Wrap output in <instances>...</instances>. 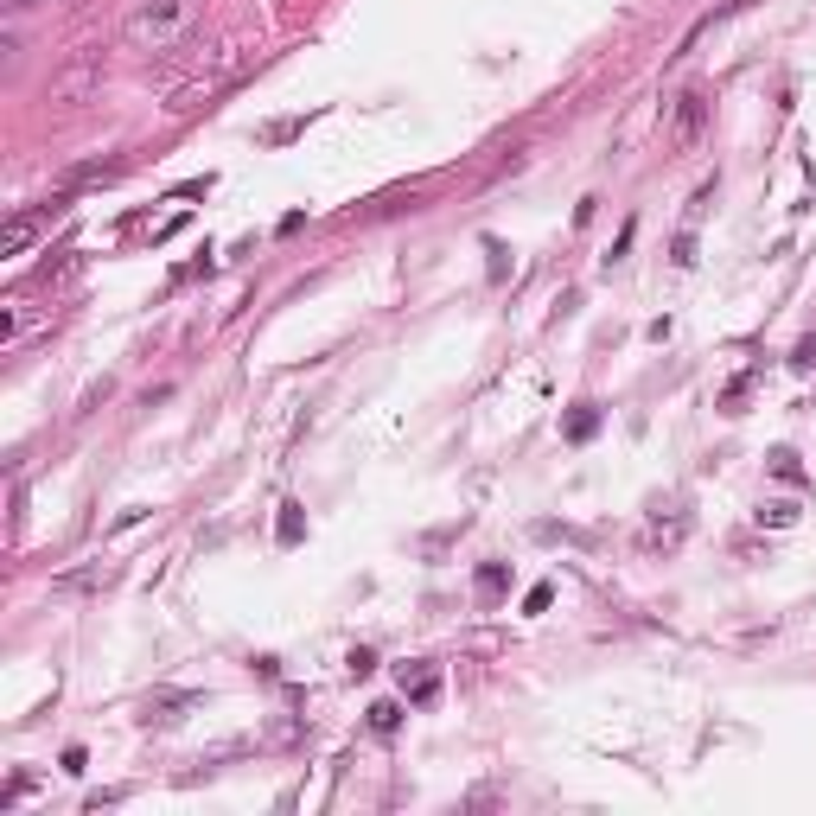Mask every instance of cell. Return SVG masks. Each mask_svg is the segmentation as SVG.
Masks as SVG:
<instances>
[{
  "label": "cell",
  "instance_id": "6da1fadb",
  "mask_svg": "<svg viewBox=\"0 0 816 816\" xmlns=\"http://www.w3.org/2000/svg\"><path fill=\"white\" fill-rule=\"evenodd\" d=\"M198 20H204V0H134L121 39L140 58H166V51H179L198 32Z\"/></svg>",
  "mask_w": 816,
  "mask_h": 816
},
{
  "label": "cell",
  "instance_id": "7a4b0ae2",
  "mask_svg": "<svg viewBox=\"0 0 816 816\" xmlns=\"http://www.w3.org/2000/svg\"><path fill=\"white\" fill-rule=\"evenodd\" d=\"M64 211H70L64 198H51V204H39V211H13V217H7V230H0V256H26V243H32L45 224H58Z\"/></svg>",
  "mask_w": 816,
  "mask_h": 816
},
{
  "label": "cell",
  "instance_id": "3957f363",
  "mask_svg": "<svg viewBox=\"0 0 816 816\" xmlns=\"http://www.w3.org/2000/svg\"><path fill=\"white\" fill-rule=\"evenodd\" d=\"M396 683H402V702H408V708H427V702L440 695V663L415 657V663H402V670H396Z\"/></svg>",
  "mask_w": 816,
  "mask_h": 816
},
{
  "label": "cell",
  "instance_id": "277c9868",
  "mask_svg": "<svg viewBox=\"0 0 816 816\" xmlns=\"http://www.w3.org/2000/svg\"><path fill=\"white\" fill-rule=\"evenodd\" d=\"M702 128H708V90H683V96H677V115H670V134L689 147Z\"/></svg>",
  "mask_w": 816,
  "mask_h": 816
},
{
  "label": "cell",
  "instance_id": "5b68a950",
  "mask_svg": "<svg viewBox=\"0 0 816 816\" xmlns=\"http://www.w3.org/2000/svg\"><path fill=\"white\" fill-rule=\"evenodd\" d=\"M593 434H600V402H574V415L561 421V440L568 447H587Z\"/></svg>",
  "mask_w": 816,
  "mask_h": 816
},
{
  "label": "cell",
  "instance_id": "8992f818",
  "mask_svg": "<svg viewBox=\"0 0 816 816\" xmlns=\"http://www.w3.org/2000/svg\"><path fill=\"white\" fill-rule=\"evenodd\" d=\"M109 580H115V568L90 561V568H77V574H58L51 587H58V593H96V587H109Z\"/></svg>",
  "mask_w": 816,
  "mask_h": 816
},
{
  "label": "cell",
  "instance_id": "52a82bcc",
  "mask_svg": "<svg viewBox=\"0 0 816 816\" xmlns=\"http://www.w3.org/2000/svg\"><path fill=\"white\" fill-rule=\"evenodd\" d=\"M472 587H479V600L491 606V600H498V593L510 587V568H504V561H479V574H472Z\"/></svg>",
  "mask_w": 816,
  "mask_h": 816
},
{
  "label": "cell",
  "instance_id": "ba28073f",
  "mask_svg": "<svg viewBox=\"0 0 816 816\" xmlns=\"http://www.w3.org/2000/svg\"><path fill=\"white\" fill-rule=\"evenodd\" d=\"M173 708H198V695H147V721H179Z\"/></svg>",
  "mask_w": 816,
  "mask_h": 816
},
{
  "label": "cell",
  "instance_id": "9c48e42d",
  "mask_svg": "<svg viewBox=\"0 0 816 816\" xmlns=\"http://www.w3.org/2000/svg\"><path fill=\"white\" fill-rule=\"evenodd\" d=\"M759 524H772V530H791V524H797V504H791V498H772V504H759Z\"/></svg>",
  "mask_w": 816,
  "mask_h": 816
},
{
  "label": "cell",
  "instance_id": "30bf717a",
  "mask_svg": "<svg viewBox=\"0 0 816 816\" xmlns=\"http://www.w3.org/2000/svg\"><path fill=\"white\" fill-rule=\"evenodd\" d=\"M396 727H402V708H396V702H377V708H370V733H396Z\"/></svg>",
  "mask_w": 816,
  "mask_h": 816
},
{
  "label": "cell",
  "instance_id": "8fae6325",
  "mask_svg": "<svg viewBox=\"0 0 816 816\" xmlns=\"http://www.w3.org/2000/svg\"><path fill=\"white\" fill-rule=\"evenodd\" d=\"M772 472H778V479H791V485H803V466H797V453H791V447H778V453H772Z\"/></svg>",
  "mask_w": 816,
  "mask_h": 816
},
{
  "label": "cell",
  "instance_id": "7c38bea8",
  "mask_svg": "<svg viewBox=\"0 0 816 816\" xmlns=\"http://www.w3.org/2000/svg\"><path fill=\"white\" fill-rule=\"evenodd\" d=\"M300 128H307V121H300V115H293V121H274V128H268L262 140H268V147H287V140H293V134H300Z\"/></svg>",
  "mask_w": 816,
  "mask_h": 816
},
{
  "label": "cell",
  "instance_id": "4fadbf2b",
  "mask_svg": "<svg viewBox=\"0 0 816 816\" xmlns=\"http://www.w3.org/2000/svg\"><path fill=\"white\" fill-rule=\"evenodd\" d=\"M549 600H555V587L543 580V587H530V593H524V613H549Z\"/></svg>",
  "mask_w": 816,
  "mask_h": 816
},
{
  "label": "cell",
  "instance_id": "5bb4252c",
  "mask_svg": "<svg viewBox=\"0 0 816 816\" xmlns=\"http://www.w3.org/2000/svg\"><path fill=\"white\" fill-rule=\"evenodd\" d=\"M281 543H300V504L281 510Z\"/></svg>",
  "mask_w": 816,
  "mask_h": 816
},
{
  "label": "cell",
  "instance_id": "9a60e30c",
  "mask_svg": "<svg viewBox=\"0 0 816 816\" xmlns=\"http://www.w3.org/2000/svg\"><path fill=\"white\" fill-rule=\"evenodd\" d=\"M370 670H377V650L357 644V650H351V677H370Z\"/></svg>",
  "mask_w": 816,
  "mask_h": 816
},
{
  "label": "cell",
  "instance_id": "2e32d148",
  "mask_svg": "<svg viewBox=\"0 0 816 816\" xmlns=\"http://www.w3.org/2000/svg\"><path fill=\"white\" fill-rule=\"evenodd\" d=\"M670 262H677V268H689V262H695V237H689V230L677 237V249H670Z\"/></svg>",
  "mask_w": 816,
  "mask_h": 816
},
{
  "label": "cell",
  "instance_id": "e0dca14e",
  "mask_svg": "<svg viewBox=\"0 0 816 816\" xmlns=\"http://www.w3.org/2000/svg\"><path fill=\"white\" fill-rule=\"evenodd\" d=\"M485 256H491V281H504V243L498 237H485Z\"/></svg>",
  "mask_w": 816,
  "mask_h": 816
},
{
  "label": "cell",
  "instance_id": "ac0fdd59",
  "mask_svg": "<svg viewBox=\"0 0 816 816\" xmlns=\"http://www.w3.org/2000/svg\"><path fill=\"white\" fill-rule=\"evenodd\" d=\"M791 363H797V370H810V363H816V338H803V345L791 351Z\"/></svg>",
  "mask_w": 816,
  "mask_h": 816
},
{
  "label": "cell",
  "instance_id": "d6986e66",
  "mask_svg": "<svg viewBox=\"0 0 816 816\" xmlns=\"http://www.w3.org/2000/svg\"><path fill=\"white\" fill-rule=\"evenodd\" d=\"M7 7H13V13H20V7H39V0H7Z\"/></svg>",
  "mask_w": 816,
  "mask_h": 816
}]
</instances>
